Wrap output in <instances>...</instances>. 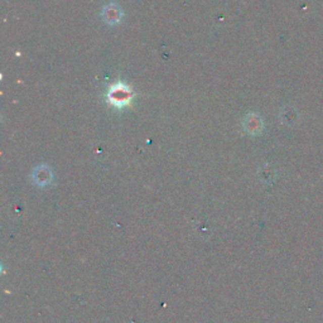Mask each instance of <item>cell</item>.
<instances>
[{
	"label": "cell",
	"instance_id": "cell-2",
	"mask_svg": "<svg viewBox=\"0 0 323 323\" xmlns=\"http://www.w3.org/2000/svg\"><path fill=\"white\" fill-rule=\"evenodd\" d=\"M121 15L123 14H121L120 8L115 4H108L103 9V17L109 24H116V23L120 22Z\"/></svg>",
	"mask_w": 323,
	"mask_h": 323
},
{
	"label": "cell",
	"instance_id": "cell-1",
	"mask_svg": "<svg viewBox=\"0 0 323 323\" xmlns=\"http://www.w3.org/2000/svg\"><path fill=\"white\" fill-rule=\"evenodd\" d=\"M131 90L124 83H116L109 91V99H110L111 104L116 106H124L129 104L131 100Z\"/></svg>",
	"mask_w": 323,
	"mask_h": 323
},
{
	"label": "cell",
	"instance_id": "cell-3",
	"mask_svg": "<svg viewBox=\"0 0 323 323\" xmlns=\"http://www.w3.org/2000/svg\"><path fill=\"white\" fill-rule=\"evenodd\" d=\"M245 125H246L245 128L248 129L250 133H254V131H256L260 129V120H259V119H256L255 116H250V118L246 120Z\"/></svg>",
	"mask_w": 323,
	"mask_h": 323
}]
</instances>
